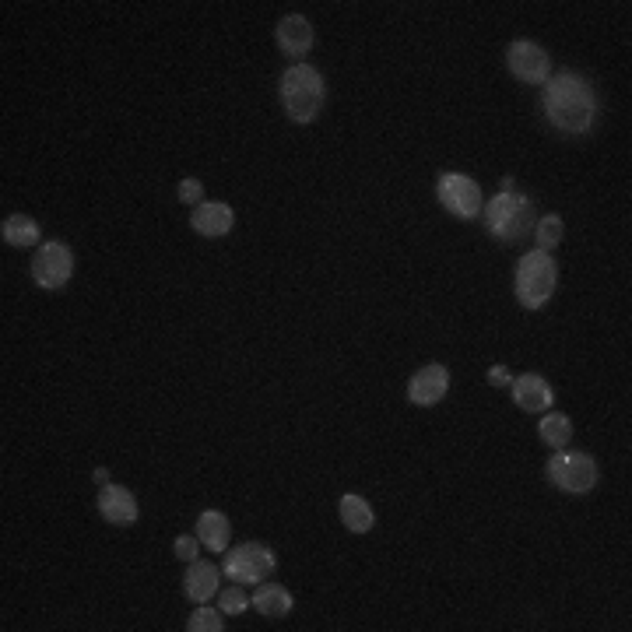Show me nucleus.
<instances>
[{"label": "nucleus", "mask_w": 632, "mask_h": 632, "mask_svg": "<svg viewBox=\"0 0 632 632\" xmlns=\"http://www.w3.org/2000/svg\"><path fill=\"white\" fill-rule=\"evenodd\" d=\"M541 109H545V120L559 134L569 137L590 134V127L597 123V92L583 74L576 71L555 74V78L545 81Z\"/></svg>", "instance_id": "f257e3e1"}, {"label": "nucleus", "mask_w": 632, "mask_h": 632, "mask_svg": "<svg viewBox=\"0 0 632 632\" xmlns=\"http://www.w3.org/2000/svg\"><path fill=\"white\" fill-rule=\"evenodd\" d=\"M278 95H281V109L288 113V120L313 123L316 116H320V109H324L327 85H324V78H320V71H316V67L295 64V67H288V71L281 74Z\"/></svg>", "instance_id": "f03ea898"}, {"label": "nucleus", "mask_w": 632, "mask_h": 632, "mask_svg": "<svg viewBox=\"0 0 632 632\" xmlns=\"http://www.w3.org/2000/svg\"><path fill=\"white\" fill-rule=\"evenodd\" d=\"M485 229L499 239V243H524L534 232V204L524 194H496L482 208Z\"/></svg>", "instance_id": "7ed1b4c3"}, {"label": "nucleus", "mask_w": 632, "mask_h": 632, "mask_svg": "<svg viewBox=\"0 0 632 632\" xmlns=\"http://www.w3.org/2000/svg\"><path fill=\"white\" fill-rule=\"evenodd\" d=\"M555 281H559V267L545 250L527 253L517 264V299L527 309H541L555 295Z\"/></svg>", "instance_id": "20e7f679"}, {"label": "nucleus", "mask_w": 632, "mask_h": 632, "mask_svg": "<svg viewBox=\"0 0 632 632\" xmlns=\"http://www.w3.org/2000/svg\"><path fill=\"white\" fill-rule=\"evenodd\" d=\"M548 482L559 492H569V496H587L597 485V464L590 453H576V450H555V457L548 460L545 467Z\"/></svg>", "instance_id": "39448f33"}, {"label": "nucleus", "mask_w": 632, "mask_h": 632, "mask_svg": "<svg viewBox=\"0 0 632 632\" xmlns=\"http://www.w3.org/2000/svg\"><path fill=\"white\" fill-rule=\"evenodd\" d=\"M436 197L439 204H443L446 211H450L453 218H460V222H471V218L482 215L485 208V197H482V187L471 180V176L464 173H443L436 183Z\"/></svg>", "instance_id": "423d86ee"}, {"label": "nucleus", "mask_w": 632, "mask_h": 632, "mask_svg": "<svg viewBox=\"0 0 632 632\" xmlns=\"http://www.w3.org/2000/svg\"><path fill=\"white\" fill-rule=\"evenodd\" d=\"M225 576H229L232 583H260L267 580V576L278 569V559H274L271 548L257 545V541H250V545H239L232 548V552H225Z\"/></svg>", "instance_id": "0eeeda50"}, {"label": "nucleus", "mask_w": 632, "mask_h": 632, "mask_svg": "<svg viewBox=\"0 0 632 632\" xmlns=\"http://www.w3.org/2000/svg\"><path fill=\"white\" fill-rule=\"evenodd\" d=\"M74 274V253L71 246L64 243H43L36 250V260H32V278H36L39 288H46V292H57V288H64L67 281H71Z\"/></svg>", "instance_id": "6e6552de"}, {"label": "nucleus", "mask_w": 632, "mask_h": 632, "mask_svg": "<svg viewBox=\"0 0 632 632\" xmlns=\"http://www.w3.org/2000/svg\"><path fill=\"white\" fill-rule=\"evenodd\" d=\"M506 67H510L513 78L524 81V85H545V81L552 78V60H548V53L541 50L538 43H527V39H520V43H513L510 50H506Z\"/></svg>", "instance_id": "1a4fd4ad"}, {"label": "nucleus", "mask_w": 632, "mask_h": 632, "mask_svg": "<svg viewBox=\"0 0 632 632\" xmlns=\"http://www.w3.org/2000/svg\"><path fill=\"white\" fill-rule=\"evenodd\" d=\"M450 390V369L432 362V366H422L408 383V401L418 404V408H432L439 404Z\"/></svg>", "instance_id": "9d476101"}, {"label": "nucleus", "mask_w": 632, "mask_h": 632, "mask_svg": "<svg viewBox=\"0 0 632 632\" xmlns=\"http://www.w3.org/2000/svg\"><path fill=\"white\" fill-rule=\"evenodd\" d=\"M313 43H316V32H313V25H309V18L288 15L278 22V46L285 57L302 60L309 50H313Z\"/></svg>", "instance_id": "9b49d317"}, {"label": "nucleus", "mask_w": 632, "mask_h": 632, "mask_svg": "<svg viewBox=\"0 0 632 632\" xmlns=\"http://www.w3.org/2000/svg\"><path fill=\"white\" fill-rule=\"evenodd\" d=\"M99 513L109 520V524L116 527H130L137 520V499L130 489H123V485H102L99 492Z\"/></svg>", "instance_id": "f8f14e48"}, {"label": "nucleus", "mask_w": 632, "mask_h": 632, "mask_svg": "<svg viewBox=\"0 0 632 632\" xmlns=\"http://www.w3.org/2000/svg\"><path fill=\"white\" fill-rule=\"evenodd\" d=\"M190 225H194L197 236L218 239V236H225V232H232V225H236V215H232L229 204L204 201V204H197V208H194V215H190Z\"/></svg>", "instance_id": "ddd939ff"}, {"label": "nucleus", "mask_w": 632, "mask_h": 632, "mask_svg": "<svg viewBox=\"0 0 632 632\" xmlns=\"http://www.w3.org/2000/svg\"><path fill=\"white\" fill-rule=\"evenodd\" d=\"M510 390H513V401H517L524 411H548L555 404L552 387H548V383L541 380V376H534V373L517 376V380L510 383Z\"/></svg>", "instance_id": "4468645a"}, {"label": "nucleus", "mask_w": 632, "mask_h": 632, "mask_svg": "<svg viewBox=\"0 0 632 632\" xmlns=\"http://www.w3.org/2000/svg\"><path fill=\"white\" fill-rule=\"evenodd\" d=\"M183 590L194 604H208L211 597H218V569L211 562L194 559L187 569V580H183Z\"/></svg>", "instance_id": "2eb2a0df"}, {"label": "nucleus", "mask_w": 632, "mask_h": 632, "mask_svg": "<svg viewBox=\"0 0 632 632\" xmlns=\"http://www.w3.org/2000/svg\"><path fill=\"white\" fill-rule=\"evenodd\" d=\"M229 534H232V527H229V517H225V513H218V510L201 513V520H197V541H201L208 552H225V548H229Z\"/></svg>", "instance_id": "dca6fc26"}, {"label": "nucleus", "mask_w": 632, "mask_h": 632, "mask_svg": "<svg viewBox=\"0 0 632 632\" xmlns=\"http://www.w3.org/2000/svg\"><path fill=\"white\" fill-rule=\"evenodd\" d=\"M250 601L264 618H285L295 604L292 594H288L285 587H278V583H257V594H253Z\"/></svg>", "instance_id": "f3484780"}, {"label": "nucleus", "mask_w": 632, "mask_h": 632, "mask_svg": "<svg viewBox=\"0 0 632 632\" xmlns=\"http://www.w3.org/2000/svg\"><path fill=\"white\" fill-rule=\"evenodd\" d=\"M0 236H4V243H8V246H18V250H29V246H36L39 239H43V229H39L36 218H29V215H11V218H4V225H0Z\"/></svg>", "instance_id": "a211bd4d"}, {"label": "nucleus", "mask_w": 632, "mask_h": 632, "mask_svg": "<svg viewBox=\"0 0 632 632\" xmlns=\"http://www.w3.org/2000/svg\"><path fill=\"white\" fill-rule=\"evenodd\" d=\"M338 513H341V524H345L352 534H366V531H373V524H376L373 506H369L362 496H341Z\"/></svg>", "instance_id": "6ab92c4d"}, {"label": "nucleus", "mask_w": 632, "mask_h": 632, "mask_svg": "<svg viewBox=\"0 0 632 632\" xmlns=\"http://www.w3.org/2000/svg\"><path fill=\"white\" fill-rule=\"evenodd\" d=\"M538 436L541 443H548L552 450H566L569 436H573V422H569V415H545L538 425Z\"/></svg>", "instance_id": "aec40b11"}, {"label": "nucleus", "mask_w": 632, "mask_h": 632, "mask_svg": "<svg viewBox=\"0 0 632 632\" xmlns=\"http://www.w3.org/2000/svg\"><path fill=\"white\" fill-rule=\"evenodd\" d=\"M534 239H538V250H552V246L562 243V218L559 215H545L541 222H534Z\"/></svg>", "instance_id": "412c9836"}, {"label": "nucleus", "mask_w": 632, "mask_h": 632, "mask_svg": "<svg viewBox=\"0 0 632 632\" xmlns=\"http://www.w3.org/2000/svg\"><path fill=\"white\" fill-rule=\"evenodd\" d=\"M250 597L239 590V583L236 587H225V590H218V608L225 611V615H243L246 608H250Z\"/></svg>", "instance_id": "4be33fe9"}, {"label": "nucleus", "mask_w": 632, "mask_h": 632, "mask_svg": "<svg viewBox=\"0 0 632 632\" xmlns=\"http://www.w3.org/2000/svg\"><path fill=\"white\" fill-rule=\"evenodd\" d=\"M187 629L190 632H222L225 625H222V615H218V611H211V608H204V604H201V608L190 615Z\"/></svg>", "instance_id": "5701e85b"}, {"label": "nucleus", "mask_w": 632, "mask_h": 632, "mask_svg": "<svg viewBox=\"0 0 632 632\" xmlns=\"http://www.w3.org/2000/svg\"><path fill=\"white\" fill-rule=\"evenodd\" d=\"M173 552H176V559H183V562H194V559H197V552H201V541H197V538H190V534H183V538H176Z\"/></svg>", "instance_id": "b1692460"}, {"label": "nucleus", "mask_w": 632, "mask_h": 632, "mask_svg": "<svg viewBox=\"0 0 632 632\" xmlns=\"http://www.w3.org/2000/svg\"><path fill=\"white\" fill-rule=\"evenodd\" d=\"M180 201L194 204V208H197V204H204V187L197 180H183L180 183Z\"/></svg>", "instance_id": "393cba45"}, {"label": "nucleus", "mask_w": 632, "mask_h": 632, "mask_svg": "<svg viewBox=\"0 0 632 632\" xmlns=\"http://www.w3.org/2000/svg\"><path fill=\"white\" fill-rule=\"evenodd\" d=\"M489 380H492V387H510L513 376H510V369H506V366H492L489 369Z\"/></svg>", "instance_id": "a878e982"}, {"label": "nucleus", "mask_w": 632, "mask_h": 632, "mask_svg": "<svg viewBox=\"0 0 632 632\" xmlns=\"http://www.w3.org/2000/svg\"><path fill=\"white\" fill-rule=\"evenodd\" d=\"M92 478H95V482H99V485H109V471H106V467H95Z\"/></svg>", "instance_id": "bb28decb"}, {"label": "nucleus", "mask_w": 632, "mask_h": 632, "mask_svg": "<svg viewBox=\"0 0 632 632\" xmlns=\"http://www.w3.org/2000/svg\"><path fill=\"white\" fill-rule=\"evenodd\" d=\"M513 190H517V183H513V176H506L503 187H499V194H513Z\"/></svg>", "instance_id": "cd10ccee"}]
</instances>
